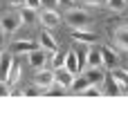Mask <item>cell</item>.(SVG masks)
I'll list each match as a JSON object with an SVG mask.
<instances>
[{"instance_id":"obj_1","label":"cell","mask_w":128,"mask_h":130,"mask_svg":"<svg viewBox=\"0 0 128 130\" xmlns=\"http://www.w3.org/2000/svg\"><path fill=\"white\" fill-rule=\"evenodd\" d=\"M65 20H67L70 27H86V25H90V13L83 11V9L70 7V11L65 13Z\"/></svg>"},{"instance_id":"obj_2","label":"cell","mask_w":128,"mask_h":130,"mask_svg":"<svg viewBox=\"0 0 128 130\" xmlns=\"http://www.w3.org/2000/svg\"><path fill=\"white\" fill-rule=\"evenodd\" d=\"M72 38L77 40V43L94 45V43H99V34H94V31H86L83 27H72Z\"/></svg>"},{"instance_id":"obj_3","label":"cell","mask_w":128,"mask_h":130,"mask_svg":"<svg viewBox=\"0 0 128 130\" xmlns=\"http://www.w3.org/2000/svg\"><path fill=\"white\" fill-rule=\"evenodd\" d=\"M20 25H23V18H20V16H5V18L0 20V29H2L5 34H13Z\"/></svg>"},{"instance_id":"obj_4","label":"cell","mask_w":128,"mask_h":130,"mask_svg":"<svg viewBox=\"0 0 128 130\" xmlns=\"http://www.w3.org/2000/svg\"><path fill=\"white\" fill-rule=\"evenodd\" d=\"M72 78H74V74L70 70H65V67H56L54 70V83H59L61 88H70L72 85Z\"/></svg>"},{"instance_id":"obj_5","label":"cell","mask_w":128,"mask_h":130,"mask_svg":"<svg viewBox=\"0 0 128 130\" xmlns=\"http://www.w3.org/2000/svg\"><path fill=\"white\" fill-rule=\"evenodd\" d=\"M32 50H36L34 40H13L9 45V52H13V54H29Z\"/></svg>"},{"instance_id":"obj_6","label":"cell","mask_w":128,"mask_h":130,"mask_svg":"<svg viewBox=\"0 0 128 130\" xmlns=\"http://www.w3.org/2000/svg\"><path fill=\"white\" fill-rule=\"evenodd\" d=\"M36 85H40V88H52L54 85V72L40 67L38 72H36Z\"/></svg>"},{"instance_id":"obj_7","label":"cell","mask_w":128,"mask_h":130,"mask_svg":"<svg viewBox=\"0 0 128 130\" xmlns=\"http://www.w3.org/2000/svg\"><path fill=\"white\" fill-rule=\"evenodd\" d=\"M38 18H40V23H43L45 27H56L59 23H61V16L54 11V9H45Z\"/></svg>"},{"instance_id":"obj_8","label":"cell","mask_w":128,"mask_h":130,"mask_svg":"<svg viewBox=\"0 0 128 130\" xmlns=\"http://www.w3.org/2000/svg\"><path fill=\"white\" fill-rule=\"evenodd\" d=\"M27 58H29V65H32V67L40 70V67L45 65V50H43V47H40V50H32V52L27 54Z\"/></svg>"},{"instance_id":"obj_9","label":"cell","mask_w":128,"mask_h":130,"mask_svg":"<svg viewBox=\"0 0 128 130\" xmlns=\"http://www.w3.org/2000/svg\"><path fill=\"white\" fill-rule=\"evenodd\" d=\"M112 78L117 81L121 94H128V72L126 70H112Z\"/></svg>"},{"instance_id":"obj_10","label":"cell","mask_w":128,"mask_h":130,"mask_svg":"<svg viewBox=\"0 0 128 130\" xmlns=\"http://www.w3.org/2000/svg\"><path fill=\"white\" fill-rule=\"evenodd\" d=\"M65 70H70L72 74H77V72H81L79 70V58H77V52L74 50H70V52L65 54V63H63Z\"/></svg>"},{"instance_id":"obj_11","label":"cell","mask_w":128,"mask_h":130,"mask_svg":"<svg viewBox=\"0 0 128 130\" xmlns=\"http://www.w3.org/2000/svg\"><path fill=\"white\" fill-rule=\"evenodd\" d=\"M86 78H88V83H90V85H101V83H103V78H106V74H103L99 67H90L88 72H86Z\"/></svg>"},{"instance_id":"obj_12","label":"cell","mask_w":128,"mask_h":130,"mask_svg":"<svg viewBox=\"0 0 128 130\" xmlns=\"http://www.w3.org/2000/svg\"><path fill=\"white\" fill-rule=\"evenodd\" d=\"M11 65H13L11 54H0V81H5V78H7L9 70H11Z\"/></svg>"},{"instance_id":"obj_13","label":"cell","mask_w":128,"mask_h":130,"mask_svg":"<svg viewBox=\"0 0 128 130\" xmlns=\"http://www.w3.org/2000/svg\"><path fill=\"white\" fill-rule=\"evenodd\" d=\"M103 83H106V90H101L103 94H110V96H119V94H121V90H119L117 81L112 78V74H108V76L103 78Z\"/></svg>"},{"instance_id":"obj_14","label":"cell","mask_w":128,"mask_h":130,"mask_svg":"<svg viewBox=\"0 0 128 130\" xmlns=\"http://www.w3.org/2000/svg\"><path fill=\"white\" fill-rule=\"evenodd\" d=\"M101 61H103V65H108V67H115L117 65V54L112 52V47H101Z\"/></svg>"},{"instance_id":"obj_15","label":"cell","mask_w":128,"mask_h":130,"mask_svg":"<svg viewBox=\"0 0 128 130\" xmlns=\"http://www.w3.org/2000/svg\"><path fill=\"white\" fill-rule=\"evenodd\" d=\"M20 70H23V67H20V65L16 63V61H13L11 70H9V74H7V78H5V83H7L9 88H13V85L18 83V78H20Z\"/></svg>"},{"instance_id":"obj_16","label":"cell","mask_w":128,"mask_h":130,"mask_svg":"<svg viewBox=\"0 0 128 130\" xmlns=\"http://www.w3.org/2000/svg\"><path fill=\"white\" fill-rule=\"evenodd\" d=\"M86 63L90 67H101L103 61H101V50H88V58H86Z\"/></svg>"},{"instance_id":"obj_17","label":"cell","mask_w":128,"mask_h":130,"mask_svg":"<svg viewBox=\"0 0 128 130\" xmlns=\"http://www.w3.org/2000/svg\"><path fill=\"white\" fill-rule=\"evenodd\" d=\"M40 47L45 52H56V40L52 38V34H47V31L40 34Z\"/></svg>"},{"instance_id":"obj_18","label":"cell","mask_w":128,"mask_h":130,"mask_svg":"<svg viewBox=\"0 0 128 130\" xmlns=\"http://www.w3.org/2000/svg\"><path fill=\"white\" fill-rule=\"evenodd\" d=\"M115 40H117V45L119 47H124L128 52V27H119L115 31Z\"/></svg>"},{"instance_id":"obj_19","label":"cell","mask_w":128,"mask_h":130,"mask_svg":"<svg viewBox=\"0 0 128 130\" xmlns=\"http://www.w3.org/2000/svg\"><path fill=\"white\" fill-rule=\"evenodd\" d=\"M20 18H23V23H27V25H34L36 23V9H32V7H23L20 9Z\"/></svg>"},{"instance_id":"obj_20","label":"cell","mask_w":128,"mask_h":130,"mask_svg":"<svg viewBox=\"0 0 128 130\" xmlns=\"http://www.w3.org/2000/svg\"><path fill=\"white\" fill-rule=\"evenodd\" d=\"M88 85H90L88 78H86V76H79V78H72V85H70V88H72V92H81V90H86Z\"/></svg>"},{"instance_id":"obj_21","label":"cell","mask_w":128,"mask_h":130,"mask_svg":"<svg viewBox=\"0 0 128 130\" xmlns=\"http://www.w3.org/2000/svg\"><path fill=\"white\" fill-rule=\"evenodd\" d=\"M106 5H108L112 11H124V9H126V0H106Z\"/></svg>"},{"instance_id":"obj_22","label":"cell","mask_w":128,"mask_h":130,"mask_svg":"<svg viewBox=\"0 0 128 130\" xmlns=\"http://www.w3.org/2000/svg\"><path fill=\"white\" fill-rule=\"evenodd\" d=\"M81 94H83V96H101L103 92L99 90V85H88L86 90H81Z\"/></svg>"},{"instance_id":"obj_23","label":"cell","mask_w":128,"mask_h":130,"mask_svg":"<svg viewBox=\"0 0 128 130\" xmlns=\"http://www.w3.org/2000/svg\"><path fill=\"white\" fill-rule=\"evenodd\" d=\"M63 63H65V54H56V52H54V58H52L54 70H56V67H63Z\"/></svg>"},{"instance_id":"obj_24","label":"cell","mask_w":128,"mask_h":130,"mask_svg":"<svg viewBox=\"0 0 128 130\" xmlns=\"http://www.w3.org/2000/svg\"><path fill=\"white\" fill-rule=\"evenodd\" d=\"M23 94H25V96H38V94H40V85H38V88H29V90H25Z\"/></svg>"},{"instance_id":"obj_25","label":"cell","mask_w":128,"mask_h":130,"mask_svg":"<svg viewBox=\"0 0 128 130\" xmlns=\"http://www.w3.org/2000/svg\"><path fill=\"white\" fill-rule=\"evenodd\" d=\"M0 96H9V85L5 81H0Z\"/></svg>"},{"instance_id":"obj_26","label":"cell","mask_w":128,"mask_h":130,"mask_svg":"<svg viewBox=\"0 0 128 130\" xmlns=\"http://www.w3.org/2000/svg\"><path fill=\"white\" fill-rule=\"evenodd\" d=\"M40 5H45L47 9H54V7L59 5V0H40Z\"/></svg>"},{"instance_id":"obj_27","label":"cell","mask_w":128,"mask_h":130,"mask_svg":"<svg viewBox=\"0 0 128 130\" xmlns=\"http://www.w3.org/2000/svg\"><path fill=\"white\" fill-rule=\"evenodd\" d=\"M25 7H32V9H38L40 0H25Z\"/></svg>"},{"instance_id":"obj_28","label":"cell","mask_w":128,"mask_h":130,"mask_svg":"<svg viewBox=\"0 0 128 130\" xmlns=\"http://www.w3.org/2000/svg\"><path fill=\"white\" fill-rule=\"evenodd\" d=\"M9 5H11V7H18V9H23V7H25V0H9Z\"/></svg>"},{"instance_id":"obj_29","label":"cell","mask_w":128,"mask_h":130,"mask_svg":"<svg viewBox=\"0 0 128 130\" xmlns=\"http://www.w3.org/2000/svg\"><path fill=\"white\" fill-rule=\"evenodd\" d=\"M88 5H94V7H101V5H106V0H86Z\"/></svg>"},{"instance_id":"obj_30","label":"cell","mask_w":128,"mask_h":130,"mask_svg":"<svg viewBox=\"0 0 128 130\" xmlns=\"http://www.w3.org/2000/svg\"><path fill=\"white\" fill-rule=\"evenodd\" d=\"M59 5H65V7H74V0H59Z\"/></svg>"},{"instance_id":"obj_31","label":"cell","mask_w":128,"mask_h":130,"mask_svg":"<svg viewBox=\"0 0 128 130\" xmlns=\"http://www.w3.org/2000/svg\"><path fill=\"white\" fill-rule=\"evenodd\" d=\"M2 47H5V31L0 29V50H2Z\"/></svg>"},{"instance_id":"obj_32","label":"cell","mask_w":128,"mask_h":130,"mask_svg":"<svg viewBox=\"0 0 128 130\" xmlns=\"http://www.w3.org/2000/svg\"><path fill=\"white\" fill-rule=\"evenodd\" d=\"M47 94H54V96H59V94H63V90H47Z\"/></svg>"}]
</instances>
